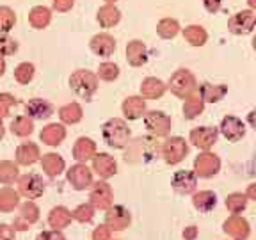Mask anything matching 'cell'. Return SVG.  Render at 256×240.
I'll use <instances>...</instances> for the list:
<instances>
[{
    "instance_id": "obj_1",
    "label": "cell",
    "mask_w": 256,
    "mask_h": 240,
    "mask_svg": "<svg viewBox=\"0 0 256 240\" xmlns=\"http://www.w3.org/2000/svg\"><path fill=\"white\" fill-rule=\"evenodd\" d=\"M156 155H158V144L152 137H137L136 140L128 142L124 158L132 164H144L152 162Z\"/></svg>"
},
{
    "instance_id": "obj_2",
    "label": "cell",
    "mask_w": 256,
    "mask_h": 240,
    "mask_svg": "<svg viewBox=\"0 0 256 240\" xmlns=\"http://www.w3.org/2000/svg\"><path fill=\"white\" fill-rule=\"evenodd\" d=\"M102 134H104L105 142L110 148H126L130 142V128H128L126 121L120 120V118H112V120L105 121L102 126Z\"/></svg>"
},
{
    "instance_id": "obj_3",
    "label": "cell",
    "mask_w": 256,
    "mask_h": 240,
    "mask_svg": "<svg viewBox=\"0 0 256 240\" xmlns=\"http://www.w3.org/2000/svg\"><path fill=\"white\" fill-rule=\"evenodd\" d=\"M72 89L84 100H91L94 92L98 91V75L89 70H76L70 76Z\"/></svg>"
},
{
    "instance_id": "obj_4",
    "label": "cell",
    "mask_w": 256,
    "mask_h": 240,
    "mask_svg": "<svg viewBox=\"0 0 256 240\" xmlns=\"http://www.w3.org/2000/svg\"><path fill=\"white\" fill-rule=\"evenodd\" d=\"M169 89L172 91V94L180 96V98H188L190 94L196 92L198 80L190 70L180 68L176 70L169 78Z\"/></svg>"
},
{
    "instance_id": "obj_5",
    "label": "cell",
    "mask_w": 256,
    "mask_h": 240,
    "mask_svg": "<svg viewBox=\"0 0 256 240\" xmlns=\"http://www.w3.org/2000/svg\"><path fill=\"white\" fill-rule=\"evenodd\" d=\"M256 27V14L252 9H242L228 20V30L236 36L249 34Z\"/></svg>"
},
{
    "instance_id": "obj_6",
    "label": "cell",
    "mask_w": 256,
    "mask_h": 240,
    "mask_svg": "<svg viewBox=\"0 0 256 240\" xmlns=\"http://www.w3.org/2000/svg\"><path fill=\"white\" fill-rule=\"evenodd\" d=\"M144 124L155 137H166L171 132V118L160 110H150L144 114Z\"/></svg>"
},
{
    "instance_id": "obj_7",
    "label": "cell",
    "mask_w": 256,
    "mask_h": 240,
    "mask_svg": "<svg viewBox=\"0 0 256 240\" xmlns=\"http://www.w3.org/2000/svg\"><path fill=\"white\" fill-rule=\"evenodd\" d=\"M187 152L188 146L185 142V139H182V137H171V139H168L162 144V156L171 166L182 162L185 158V155H187Z\"/></svg>"
},
{
    "instance_id": "obj_8",
    "label": "cell",
    "mask_w": 256,
    "mask_h": 240,
    "mask_svg": "<svg viewBox=\"0 0 256 240\" xmlns=\"http://www.w3.org/2000/svg\"><path fill=\"white\" fill-rule=\"evenodd\" d=\"M220 169V160L216 153L204 152L196 156L194 160V172L201 178H210V176L217 174Z\"/></svg>"
},
{
    "instance_id": "obj_9",
    "label": "cell",
    "mask_w": 256,
    "mask_h": 240,
    "mask_svg": "<svg viewBox=\"0 0 256 240\" xmlns=\"http://www.w3.org/2000/svg\"><path fill=\"white\" fill-rule=\"evenodd\" d=\"M18 188H20V194H24L25 198L36 200L44 192V182L40 174L28 172V174H24L18 180Z\"/></svg>"
},
{
    "instance_id": "obj_10",
    "label": "cell",
    "mask_w": 256,
    "mask_h": 240,
    "mask_svg": "<svg viewBox=\"0 0 256 240\" xmlns=\"http://www.w3.org/2000/svg\"><path fill=\"white\" fill-rule=\"evenodd\" d=\"M89 48L98 57H110L116 50V40L108 32H98L89 40Z\"/></svg>"
},
{
    "instance_id": "obj_11",
    "label": "cell",
    "mask_w": 256,
    "mask_h": 240,
    "mask_svg": "<svg viewBox=\"0 0 256 240\" xmlns=\"http://www.w3.org/2000/svg\"><path fill=\"white\" fill-rule=\"evenodd\" d=\"M68 182L76 190H84L92 185V171L86 164H75L68 171Z\"/></svg>"
},
{
    "instance_id": "obj_12",
    "label": "cell",
    "mask_w": 256,
    "mask_h": 240,
    "mask_svg": "<svg viewBox=\"0 0 256 240\" xmlns=\"http://www.w3.org/2000/svg\"><path fill=\"white\" fill-rule=\"evenodd\" d=\"M217 140V128L214 126H198L190 132V142L201 150H210Z\"/></svg>"
},
{
    "instance_id": "obj_13",
    "label": "cell",
    "mask_w": 256,
    "mask_h": 240,
    "mask_svg": "<svg viewBox=\"0 0 256 240\" xmlns=\"http://www.w3.org/2000/svg\"><path fill=\"white\" fill-rule=\"evenodd\" d=\"M172 188H174L178 194H192L196 190L198 185V174L194 171H178L172 176Z\"/></svg>"
},
{
    "instance_id": "obj_14",
    "label": "cell",
    "mask_w": 256,
    "mask_h": 240,
    "mask_svg": "<svg viewBox=\"0 0 256 240\" xmlns=\"http://www.w3.org/2000/svg\"><path fill=\"white\" fill-rule=\"evenodd\" d=\"M220 132L228 140L236 142L246 136V126L236 116H224L220 121Z\"/></svg>"
},
{
    "instance_id": "obj_15",
    "label": "cell",
    "mask_w": 256,
    "mask_h": 240,
    "mask_svg": "<svg viewBox=\"0 0 256 240\" xmlns=\"http://www.w3.org/2000/svg\"><path fill=\"white\" fill-rule=\"evenodd\" d=\"M89 200H91V204L94 208H100V210L108 208L112 203L110 185L105 184V182H98V184H94L91 188V194H89Z\"/></svg>"
},
{
    "instance_id": "obj_16",
    "label": "cell",
    "mask_w": 256,
    "mask_h": 240,
    "mask_svg": "<svg viewBox=\"0 0 256 240\" xmlns=\"http://www.w3.org/2000/svg\"><path fill=\"white\" fill-rule=\"evenodd\" d=\"M148 46L142 40H132L126 44V60L132 66H142L148 62Z\"/></svg>"
},
{
    "instance_id": "obj_17",
    "label": "cell",
    "mask_w": 256,
    "mask_h": 240,
    "mask_svg": "<svg viewBox=\"0 0 256 240\" xmlns=\"http://www.w3.org/2000/svg\"><path fill=\"white\" fill-rule=\"evenodd\" d=\"M25 114L32 120H48L54 114V105L43 98H32L25 105Z\"/></svg>"
},
{
    "instance_id": "obj_18",
    "label": "cell",
    "mask_w": 256,
    "mask_h": 240,
    "mask_svg": "<svg viewBox=\"0 0 256 240\" xmlns=\"http://www.w3.org/2000/svg\"><path fill=\"white\" fill-rule=\"evenodd\" d=\"M92 169L98 172L100 178H110V176L116 174L118 164L108 153H100V155H94V158H92Z\"/></svg>"
},
{
    "instance_id": "obj_19",
    "label": "cell",
    "mask_w": 256,
    "mask_h": 240,
    "mask_svg": "<svg viewBox=\"0 0 256 240\" xmlns=\"http://www.w3.org/2000/svg\"><path fill=\"white\" fill-rule=\"evenodd\" d=\"M121 20V11L116 8V4H104L98 12H96V22L100 24V27L110 28L118 25Z\"/></svg>"
},
{
    "instance_id": "obj_20",
    "label": "cell",
    "mask_w": 256,
    "mask_h": 240,
    "mask_svg": "<svg viewBox=\"0 0 256 240\" xmlns=\"http://www.w3.org/2000/svg\"><path fill=\"white\" fill-rule=\"evenodd\" d=\"M50 22H52V9L46 8V6H34L28 11V24L38 30L46 28Z\"/></svg>"
},
{
    "instance_id": "obj_21",
    "label": "cell",
    "mask_w": 256,
    "mask_h": 240,
    "mask_svg": "<svg viewBox=\"0 0 256 240\" xmlns=\"http://www.w3.org/2000/svg\"><path fill=\"white\" fill-rule=\"evenodd\" d=\"M41 156L40 148H38L36 142H24L18 146L16 150V162L20 166H32L34 162H38Z\"/></svg>"
},
{
    "instance_id": "obj_22",
    "label": "cell",
    "mask_w": 256,
    "mask_h": 240,
    "mask_svg": "<svg viewBox=\"0 0 256 240\" xmlns=\"http://www.w3.org/2000/svg\"><path fill=\"white\" fill-rule=\"evenodd\" d=\"M107 226L116 232H121L130 224V212L123 206H114L107 212Z\"/></svg>"
},
{
    "instance_id": "obj_23",
    "label": "cell",
    "mask_w": 256,
    "mask_h": 240,
    "mask_svg": "<svg viewBox=\"0 0 256 240\" xmlns=\"http://www.w3.org/2000/svg\"><path fill=\"white\" fill-rule=\"evenodd\" d=\"M96 155V142L89 137H80L76 139L75 146H73V156L78 162H88V160L94 158Z\"/></svg>"
},
{
    "instance_id": "obj_24",
    "label": "cell",
    "mask_w": 256,
    "mask_h": 240,
    "mask_svg": "<svg viewBox=\"0 0 256 240\" xmlns=\"http://www.w3.org/2000/svg\"><path fill=\"white\" fill-rule=\"evenodd\" d=\"M41 140L48 146H59L66 137V128L59 123H50L41 130Z\"/></svg>"
},
{
    "instance_id": "obj_25",
    "label": "cell",
    "mask_w": 256,
    "mask_h": 240,
    "mask_svg": "<svg viewBox=\"0 0 256 240\" xmlns=\"http://www.w3.org/2000/svg\"><path fill=\"white\" fill-rule=\"evenodd\" d=\"M198 92L203 98V102H210V104H216L224 98V94L228 92V88L222 84H210V82H203V84L198 88Z\"/></svg>"
},
{
    "instance_id": "obj_26",
    "label": "cell",
    "mask_w": 256,
    "mask_h": 240,
    "mask_svg": "<svg viewBox=\"0 0 256 240\" xmlns=\"http://www.w3.org/2000/svg\"><path fill=\"white\" fill-rule=\"evenodd\" d=\"M224 232L228 233L230 236H233L235 240H244L249 235V224L242 217H230L224 222Z\"/></svg>"
},
{
    "instance_id": "obj_27",
    "label": "cell",
    "mask_w": 256,
    "mask_h": 240,
    "mask_svg": "<svg viewBox=\"0 0 256 240\" xmlns=\"http://www.w3.org/2000/svg\"><path fill=\"white\" fill-rule=\"evenodd\" d=\"M166 88H168V86L160 78H156V76H148V78H144L142 84H140V94H142L144 98H150V100H156V98H160V96L166 92Z\"/></svg>"
},
{
    "instance_id": "obj_28",
    "label": "cell",
    "mask_w": 256,
    "mask_h": 240,
    "mask_svg": "<svg viewBox=\"0 0 256 240\" xmlns=\"http://www.w3.org/2000/svg\"><path fill=\"white\" fill-rule=\"evenodd\" d=\"M146 112V102L142 100V96H128L123 102V114L128 120H139Z\"/></svg>"
},
{
    "instance_id": "obj_29",
    "label": "cell",
    "mask_w": 256,
    "mask_h": 240,
    "mask_svg": "<svg viewBox=\"0 0 256 240\" xmlns=\"http://www.w3.org/2000/svg\"><path fill=\"white\" fill-rule=\"evenodd\" d=\"M182 34H184L185 41H187L188 44H192V46H203L208 41V32L203 25H196V24L187 25V27L182 30Z\"/></svg>"
},
{
    "instance_id": "obj_30",
    "label": "cell",
    "mask_w": 256,
    "mask_h": 240,
    "mask_svg": "<svg viewBox=\"0 0 256 240\" xmlns=\"http://www.w3.org/2000/svg\"><path fill=\"white\" fill-rule=\"evenodd\" d=\"M64 160L60 155H57V153H46V155H43V158H41V168H43V171L46 172L48 176H59L60 172L64 171Z\"/></svg>"
},
{
    "instance_id": "obj_31",
    "label": "cell",
    "mask_w": 256,
    "mask_h": 240,
    "mask_svg": "<svg viewBox=\"0 0 256 240\" xmlns=\"http://www.w3.org/2000/svg\"><path fill=\"white\" fill-rule=\"evenodd\" d=\"M180 24L176 18H171V16H166L162 20L156 24V34H158L162 40H172V38L178 36L180 32Z\"/></svg>"
},
{
    "instance_id": "obj_32",
    "label": "cell",
    "mask_w": 256,
    "mask_h": 240,
    "mask_svg": "<svg viewBox=\"0 0 256 240\" xmlns=\"http://www.w3.org/2000/svg\"><path fill=\"white\" fill-rule=\"evenodd\" d=\"M82 116H84V110H82V107H80L76 102H72V104H66L64 107L59 108V118L62 123L66 124H75L78 123L80 120H82Z\"/></svg>"
},
{
    "instance_id": "obj_33",
    "label": "cell",
    "mask_w": 256,
    "mask_h": 240,
    "mask_svg": "<svg viewBox=\"0 0 256 240\" xmlns=\"http://www.w3.org/2000/svg\"><path fill=\"white\" fill-rule=\"evenodd\" d=\"M203 108H204V102L200 96V92H194V94H190L188 98H185L184 114L187 120H194L196 116H200L201 112H203Z\"/></svg>"
},
{
    "instance_id": "obj_34",
    "label": "cell",
    "mask_w": 256,
    "mask_h": 240,
    "mask_svg": "<svg viewBox=\"0 0 256 240\" xmlns=\"http://www.w3.org/2000/svg\"><path fill=\"white\" fill-rule=\"evenodd\" d=\"M192 203H194V206H196L200 212H210V210L216 206L217 198L212 190H201V192H198V194H194Z\"/></svg>"
},
{
    "instance_id": "obj_35",
    "label": "cell",
    "mask_w": 256,
    "mask_h": 240,
    "mask_svg": "<svg viewBox=\"0 0 256 240\" xmlns=\"http://www.w3.org/2000/svg\"><path fill=\"white\" fill-rule=\"evenodd\" d=\"M18 203H20L18 192L9 187L0 188V212H12L18 206Z\"/></svg>"
},
{
    "instance_id": "obj_36",
    "label": "cell",
    "mask_w": 256,
    "mask_h": 240,
    "mask_svg": "<svg viewBox=\"0 0 256 240\" xmlns=\"http://www.w3.org/2000/svg\"><path fill=\"white\" fill-rule=\"evenodd\" d=\"M11 132L18 137H27L34 132V121L28 116H18L12 120L11 123Z\"/></svg>"
},
{
    "instance_id": "obj_37",
    "label": "cell",
    "mask_w": 256,
    "mask_h": 240,
    "mask_svg": "<svg viewBox=\"0 0 256 240\" xmlns=\"http://www.w3.org/2000/svg\"><path fill=\"white\" fill-rule=\"evenodd\" d=\"M70 220H72V214L66 210L64 206H56L50 212V216H48V222H50V226L52 228H66L70 224Z\"/></svg>"
},
{
    "instance_id": "obj_38",
    "label": "cell",
    "mask_w": 256,
    "mask_h": 240,
    "mask_svg": "<svg viewBox=\"0 0 256 240\" xmlns=\"http://www.w3.org/2000/svg\"><path fill=\"white\" fill-rule=\"evenodd\" d=\"M16 12L9 6H0V34H9L14 28Z\"/></svg>"
},
{
    "instance_id": "obj_39",
    "label": "cell",
    "mask_w": 256,
    "mask_h": 240,
    "mask_svg": "<svg viewBox=\"0 0 256 240\" xmlns=\"http://www.w3.org/2000/svg\"><path fill=\"white\" fill-rule=\"evenodd\" d=\"M34 73H36V68L32 62H20L14 68V78L18 84H28L32 78H34Z\"/></svg>"
},
{
    "instance_id": "obj_40",
    "label": "cell",
    "mask_w": 256,
    "mask_h": 240,
    "mask_svg": "<svg viewBox=\"0 0 256 240\" xmlns=\"http://www.w3.org/2000/svg\"><path fill=\"white\" fill-rule=\"evenodd\" d=\"M120 76V66L116 62H110V60H105L98 66V78L105 80V82H112Z\"/></svg>"
},
{
    "instance_id": "obj_41",
    "label": "cell",
    "mask_w": 256,
    "mask_h": 240,
    "mask_svg": "<svg viewBox=\"0 0 256 240\" xmlns=\"http://www.w3.org/2000/svg\"><path fill=\"white\" fill-rule=\"evenodd\" d=\"M18 178V168L14 162L9 160H2L0 162V182L2 184H12Z\"/></svg>"
},
{
    "instance_id": "obj_42",
    "label": "cell",
    "mask_w": 256,
    "mask_h": 240,
    "mask_svg": "<svg viewBox=\"0 0 256 240\" xmlns=\"http://www.w3.org/2000/svg\"><path fill=\"white\" fill-rule=\"evenodd\" d=\"M246 204H248V196H246V194H240V192H233V194H230V196L226 198V206H228V210L233 214L242 212L246 208Z\"/></svg>"
},
{
    "instance_id": "obj_43",
    "label": "cell",
    "mask_w": 256,
    "mask_h": 240,
    "mask_svg": "<svg viewBox=\"0 0 256 240\" xmlns=\"http://www.w3.org/2000/svg\"><path fill=\"white\" fill-rule=\"evenodd\" d=\"M18 52V41L9 34H0V56L8 57Z\"/></svg>"
},
{
    "instance_id": "obj_44",
    "label": "cell",
    "mask_w": 256,
    "mask_h": 240,
    "mask_svg": "<svg viewBox=\"0 0 256 240\" xmlns=\"http://www.w3.org/2000/svg\"><path fill=\"white\" fill-rule=\"evenodd\" d=\"M20 217H22V220H25V222H28V224L36 222V220L40 219V208L32 203V201H27V203L22 206Z\"/></svg>"
},
{
    "instance_id": "obj_45",
    "label": "cell",
    "mask_w": 256,
    "mask_h": 240,
    "mask_svg": "<svg viewBox=\"0 0 256 240\" xmlns=\"http://www.w3.org/2000/svg\"><path fill=\"white\" fill-rule=\"evenodd\" d=\"M92 214H94V210H92V204H80V206L75 208V212H73V219H76L78 222H89V220L92 219Z\"/></svg>"
},
{
    "instance_id": "obj_46",
    "label": "cell",
    "mask_w": 256,
    "mask_h": 240,
    "mask_svg": "<svg viewBox=\"0 0 256 240\" xmlns=\"http://www.w3.org/2000/svg\"><path fill=\"white\" fill-rule=\"evenodd\" d=\"M12 105H14V96L9 92H0V118L9 116Z\"/></svg>"
},
{
    "instance_id": "obj_47",
    "label": "cell",
    "mask_w": 256,
    "mask_h": 240,
    "mask_svg": "<svg viewBox=\"0 0 256 240\" xmlns=\"http://www.w3.org/2000/svg\"><path fill=\"white\" fill-rule=\"evenodd\" d=\"M52 6L57 12H68L75 6V0H54Z\"/></svg>"
},
{
    "instance_id": "obj_48",
    "label": "cell",
    "mask_w": 256,
    "mask_h": 240,
    "mask_svg": "<svg viewBox=\"0 0 256 240\" xmlns=\"http://www.w3.org/2000/svg\"><path fill=\"white\" fill-rule=\"evenodd\" d=\"M92 238L94 240H110V228L108 226H100L96 228L92 233Z\"/></svg>"
},
{
    "instance_id": "obj_49",
    "label": "cell",
    "mask_w": 256,
    "mask_h": 240,
    "mask_svg": "<svg viewBox=\"0 0 256 240\" xmlns=\"http://www.w3.org/2000/svg\"><path fill=\"white\" fill-rule=\"evenodd\" d=\"M0 240H14V230L8 224H0Z\"/></svg>"
},
{
    "instance_id": "obj_50",
    "label": "cell",
    "mask_w": 256,
    "mask_h": 240,
    "mask_svg": "<svg viewBox=\"0 0 256 240\" xmlns=\"http://www.w3.org/2000/svg\"><path fill=\"white\" fill-rule=\"evenodd\" d=\"M203 6L208 12H217L222 6V0H203Z\"/></svg>"
},
{
    "instance_id": "obj_51",
    "label": "cell",
    "mask_w": 256,
    "mask_h": 240,
    "mask_svg": "<svg viewBox=\"0 0 256 240\" xmlns=\"http://www.w3.org/2000/svg\"><path fill=\"white\" fill-rule=\"evenodd\" d=\"M38 240H66L59 232H44L38 236Z\"/></svg>"
},
{
    "instance_id": "obj_52",
    "label": "cell",
    "mask_w": 256,
    "mask_h": 240,
    "mask_svg": "<svg viewBox=\"0 0 256 240\" xmlns=\"http://www.w3.org/2000/svg\"><path fill=\"white\" fill-rule=\"evenodd\" d=\"M246 196H248L249 200L256 201V184L249 185V187H248V192H246Z\"/></svg>"
},
{
    "instance_id": "obj_53",
    "label": "cell",
    "mask_w": 256,
    "mask_h": 240,
    "mask_svg": "<svg viewBox=\"0 0 256 240\" xmlns=\"http://www.w3.org/2000/svg\"><path fill=\"white\" fill-rule=\"evenodd\" d=\"M184 235H185V238H187V240H194V238H196V228H194V226H190V228H188Z\"/></svg>"
},
{
    "instance_id": "obj_54",
    "label": "cell",
    "mask_w": 256,
    "mask_h": 240,
    "mask_svg": "<svg viewBox=\"0 0 256 240\" xmlns=\"http://www.w3.org/2000/svg\"><path fill=\"white\" fill-rule=\"evenodd\" d=\"M248 121H249V124H251V126L256 130V110L249 112V114H248Z\"/></svg>"
},
{
    "instance_id": "obj_55",
    "label": "cell",
    "mask_w": 256,
    "mask_h": 240,
    "mask_svg": "<svg viewBox=\"0 0 256 240\" xmlns=\"http://www.w3.org/2000/svg\"><path fill=\"white\" fill-rule=\"evenodd\" d=\"M4 72H6V60H4V57L0 56V76L4 75Z\"/></svg>"
},
{
    "instance_id": "obj_56",
    "label": "cell",
    "mask_w": 256,
    "mask_h": 240,
    "mask_svg": "<svg viewBox=\"0 0 256 240\" xmlns=\"http://www.w3.org/2000/svg\"><path fill=\"white\" fill-rule=\"evenodd\" d=\"M4 132H6V126H4V123H2V118H0V139L4 137Z\"/></svg>"
},
{
    "instance_id": "obj_57",
    "label": "cell",
    "mask_w": 256,
    "mask_h": 240,
    "mask_svg": "<svg viewBox=\"0 0 256 240\" xmlns=\"http://www.w3.org/2000/svg\"><path fill=\"white\" fill-rule=\"evenodd\" d=\"M248 4L251 9H256V0H248Z\"/></svg>"
},
{
    "instance_id": "obj_58",
    "label": "cell",
    "mask_w": 256,
    "mask_h": 240,
    "mask_svg": "<svg viewBox=\"0 0 256 240\" xmlns=\"http://www.w3.org/2000/svg\"><path fill=\"white\" fill-rule=\"evenodd\" d=\"M118 0H105V4H116Z\"/></svg>"
},
{
    "instance_id": "obj_59",
    "label": "cell",
    "mask_w": 256,
    "mask_h": 240,
    "mask_svg": "<svg viewBox=\"0 0 256 240\" xmlns=\"http://www.w3.org/2000/svg\"><path fill=\"white\" fill-rule=\"evenodd\" d=\"M252 48L256 50V34H254V38H252Z\"/></svg>"
}]
</instances>
